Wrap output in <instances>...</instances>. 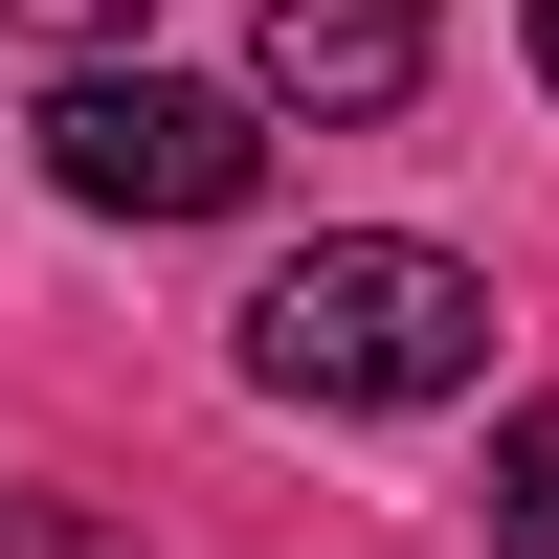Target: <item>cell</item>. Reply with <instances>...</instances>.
<instances>
[{
  "mask_svg": "<svg viewBox=\"0 0 559 559\" xmlns=\"http://www.w3.org/2000/svg\"><path fill=\"white\" fill-rule=\"evenodd\" d=\"M247 381L269 403H336V426H403V403H471L492 381V269L403 247V224H336L247 292Z\"/></svg>",
  "mask_w": 559,
  "mask_h": 559,
  "instance_id": "cell-1",
  "label": "cell"
},
{
  "mask_svg": "<svg viewBox=\"0 0 559 559\" xmlns=\"http://www.w3.org/2000/svg\"><path fill=\"white\" fill-rule=\"evenodd\" d=\"M45 179L90 224H224L269 179V112L247 90H179V68H68L45 90Z\"/></svg>",
  "mask_w": 559,
  "mask_h": 559,
  "instance_id": "cell-2",
  "label": "cell"
},
{
  "mask_svg": "<svg viewBox=\"0 0 559 559\" xmlns=\"http://www.w3.org/2000/svg\"><path fill=\"white\" fill-rule=\"evenodd\" d=\"M247 90H269V112H313V134L403 112V90H426V0H269Z\"/></svg>",
  "mask_w": 559,
  "mask_h": 559,
  "instance_id": "cell-3",
  "label": "cell"
},
{
  "mask_svg": "<svg viewBox=\"0 0 559 559\" xmlns=\"http://www.w3.org/2000/svg\"><path fill=\"white\" fill-rule=\"evenodd\" d=\"M492 559H559V403H515V426H492Z\"/></svg>",
  "mask_w": 559,
  "mask_h": 559,
  "instance_id": "cell-4",
  "label": "cell"
},
{
  "mask_svg": "<svg viewBox=\"0 0 559 559\" xmlns=\"http://www.w3.org/2000/svg\"><path fill=\"white\" fill-rule=\"evenodd\" d=\"M0 559H134V537L90 515V492H0Z\"/></svg>",
  "mask_w": 559,
  "mask_h": 559,
  "instance_id": "cell-5",
  "label": "cell"
},
{
  "mask_svg": "<svg viewBox=\"0 0 559 559\" xmlns=\"http://www.w3.org/2000/svg\"><path fill=\"white\" fill-rule=\"evenodd\" d=\"M537 90H559V0H537Z\"/></svg>",
  "mask_w": 559,
  "mask_h": 559,
  "instance_id": "cell-6",
  "label": "cell"
},
{
  "mask_svg": "<svg viewBox=\"0 0 559 559\" xmlns=\"http://www.w3.org/2000/svg\"><path fill=\"white\" fill-rule=\"evenodd\" d=\"M45 23H112V0H45Z\"/></svg>",
  "mask_w": 559,
  "mask_h": 559,
  "instance_id": "cell-7",
  "label": "cell"
}]
</instances>
